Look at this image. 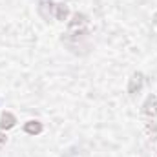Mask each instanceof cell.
Here are the masks:
<instances>
[{
  "instance_id": "6da1fadb",
  "label": "cell",
  "mask_w": 157,
  "mask_h": 157,
  "mask_svg": "<svg viewBox=\"0 0 157 157\" xmlns=\"http://www.w3.org/2000/svg\"><path fill=\"white\" fill-rule=\"evenodd\" d=\"M90 33L86 29H70V33H66L62 37V42H66V46L73 51V53H86L90 49Z\"/></svg>"
},
{
  "instance_id": "7a4b0ae2",
  "label": "cell",
  "mask_w": 157,
  "mask_h": 157,
  "mask_svg": "<svg viewBox=\"0 0 157 157\" xmlns=\"http://www.w3.org/2000/svg\"><path fill=\"white\" fill-rule=\"evenodd\" d=\"M143 88H144V75L141 71H135L132 77L128 78V93L133 97V95L141 93Z\"/></svg>"
},
{
  "instance_id": "3957f363",
  "label": "cell",
  "mask_w": 157,
  "mask_h": 157,
  "mask_svg": "<svg viewBox=\"0 0 157 157\" xmlns=\"http://www.w3.org/2000/svg\"><path fill=\"white\" fill-rule=\"evenodd\" d=\"M143 113L148 119L157 117V95L155 93H152V95L146 97V101H144V104H143Z\"/></svg>"
},
{
  "instance_id": "277c9868",
  "label": "cell",
  "mask_w": 157,
  "mask_h": 157,
  "mask_svg": "<svg viewBox=\"0 0 157 157\" xmlns=\"http://www.w3.org/2000/svg\"><path fill=\"white\" fill-rule=\"evenodd\" d=\"M53 11H55V4L51 0H40L39 2V15L44 20H49Z\"/></svg>"
},
{
  "instance_id": "5b68a950",
  "label": "cell",
  "mask_w": 157,
  "mask_h": 157,
  "mask_svg": "<svg viewBox=\"0 0 157 157\" xmlns=\"http://www.w3.org/2000/svg\"><path fill=\"white\" fill-rule=\"evenodd\" d=\"M88 26V17L84 13H75L70 20V29H84Z\"/></svg>"
},
{
  "instance_id": "8992f818",
  "label": "cell",
  "mask_w": 157,
  "mask_h": 157,
  "mask_svg": "<svg viewBox=\"0 0 157 157\" xmlns=\"http://www.w3.org/2000/svg\"><path fill=\"white\" fill-rule=\"evenodd\" d=\"M17 124V117L11 112H4L0 117V130H11Z\"/></svg>"
},
{
  "instance_id": "52a82bcc",
  "label": "cell",
  "mask_w": 157,
  "mask_h": 157,
  "mask_svg": "<svg viewBox=\"0 0 157 157\" xmlns=\"http://www.w3.org/2000/svg\"><path fill=\"white\" fill-rule=\"evenodd\" d=\"M42 130H44V126L40 121H28L24 124V132L29 135H39V133H42Z\"/></svg>"
},
{
  "instance_id": "ba28073f",
  "label": "cell",
  "mask_w": 157,
  "mask_h": 157,
  "mask_svg": "<svg viewBox=\"0 0 157 157\" xmlns=\"http://www.w3.org/2000/svg\"><path fill=\"white\" fill-rule=\"evenodd\" d=\"M144 130H146V135H148L152 141H155V143H157V121H155V119H148V122H146Z\"/></svg>"
},
{
  "instance_id": "9c48e42d",
  "label": "cell",
  "mask_w": 157,
  "mask_h": 157,
  "mask_svg": "<svg viewBox=\"0 0 157 157\" xmlns=\"http://www.w3.org/2000/svg\"><path fill=\"white\" fill-rule=\"evenodd\" d=\"M68 15H70V7L66 6V4H57L55 6V17H57V20H66L68 18Z\"/></svg>"
},
{
  "instance_id": "30bf717a",
  "label": "cell",
  "mask_w": 157,
  "mask_h": 157,
  "mask_svg": "<svg viewBox=\"0 0 157 157\" xmlns=\"http://www.w3.org/2000/svg\"><path fill=\"white\" fill-rule=\"evenodd\" d=\"M0 143H6V135H2V133H0Z\"/></svg>"
}]
</instances>
